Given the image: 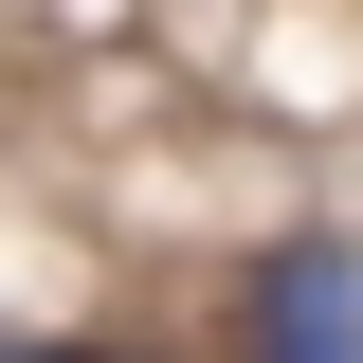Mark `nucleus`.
Returning <instances> with one entry per match:
<instances>
[{
  "instance_id": "obj_2",
  "label": "nucleus",
  "mask_w": 363,
  "mask_h": 363,
  "mask_svg": "<svg viewBox=\"0 0 363 363\" xmlns=\"http://www.w3.org/2000/svg\"><path fill=\"white\" fill-rule=\"evenodd\" d=\"M37 363H91V345H37Z\"/></svg>"
},
{
  "instance_id": "obj_1",
  "label": "nucleus",
  "mask_w": 363,
  "mask_h": 363,
  "mask_svg": "<svg viewBox=\"0 0 363 363\" xmlns=\"http://www.w3.org/2000/svg\"><path fill=\"white\" fill-rule=\"evenodd\" d=\"M255 345L272 363H363V255L345 236H291V255L255 272Z\"/></svg>"
}]
</instances>
